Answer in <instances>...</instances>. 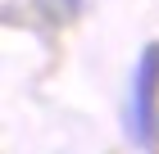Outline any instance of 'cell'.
I'll return each mask as SVG.
<instances>
[{
	"mask_svg": "<svg viewBox=\"0 0 159 154\" xmlns=\"http://www.w3.org/2000/svg\"><path fill=\"white\" fill-rule=\"evenodd\" d=\"M82 5L86 0H37V9L46 14V23H68V18H77V14H82Z\"/></svg>",
	"mask_w": 159,
	"mask_h": 154,
	"instance_id": "2",
	"label": "cell"
},
{
	"mask_svg": "<svg viewBox=\"0 0 159 154\" xmlns=\"http://www.w3.org/2000/svg\"><path fill=\"white\" fill-rule=\"evenodd\" d=\"M127 136L141 150L159 145V41H146L132 73V100H127Z\"/></svg>",
	"mask_w": 159,
	"mask_h": 154,
	"instance_id": "1",
	"label": "cell"
}]
</instances>
